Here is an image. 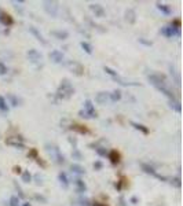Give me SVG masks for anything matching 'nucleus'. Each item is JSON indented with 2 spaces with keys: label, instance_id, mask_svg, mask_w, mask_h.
I'll use <instances>...</instances> for the list:
<instances>
[{
  "label": "nucleus",
  "instance_id": "37",
  "mask_svg": "<svg viewBox=\"0 0 183 206\" xmlns=\"http://www.w3.org/2000/svg\"><path fill=\"white\" fill-rule=\"evenodd\" d=\"M29 157H33V158L37 159V151L35 150V148H32L31 151H29Z\"/></svg>",
  "mask_w": 183,
  "mask_h": 206
},
{
  "label": "nucleus",
  "instance_id": "32",
  "mask_svg": "<svg viewBox=\"0 0 183 206\" xmlns=\"http://www.w3.org/2000/svg\"><path fill=\"white\" fill-rule=\"evenodd\" d=\"M10 206H19V199H18V196H11Z\"/></svg>",
  "mask_w": 183,
  "mask_h": 206
},
{
  "label": "nucleus",
  "instance_id": "18",
  "mask_svg": "<svg viewBox=\"0 0 183 206\" xmlns=\"http://www.w3.org/2000/svg\"><path fill=\"white\" fill-rule=\"evenodd\" d=\"M74 185H76V190H77V192H80V194L87 190V185H85V183H84L81 179H76V180H74Z\"/></svg>",
  "mask_w": 183,
  "mask_h": 206
},
{
  "label": "nucleus",
  "instance_id": "16",
  "mask_svg": "<svg viewBox=\"0 0 183 206\" xmlns=\"http://www.w3.org/2000/svg\"><path fill=\"white\" fill-rule=\"evenodd\" d=\"M107 155H109L110 162H112L113 165H117L119 162H120V154L117 153V150H112Z\"/></svg>",
  "mask_w": 183,
  "mask_h": 206
},
{
  "label": "nucleus",
  "instance_id": "5",
  "mask_svg": "<svg viewBox=\"0 0 183 206\" xmlns=\"http://www.w3.org/2000/svg\"><path fill=\"white\" fill-rule=\"evenodd\" d=\"M58 8H59V6L55 1H44V10H46V12H47L48 15L57 17Z\"/></svg>",
  "mask_w": 183,
  "mask_h": 206
},
{
  "label": "nucleus",
  "instance_id": "35",
  "mask_svg": "<svg viewBox=\"0 0 183 206\" xmlns=\"http://www.w3.org/2000/svg\"><path fill=\"white\" fill-rule=\"evenodd\" d=\"M6 73H7V66L3 62H0V76H3Z\"/></svg>",
  "mask_w": 183,
  "mask_h": 206
},
{
  "label": "nucleus",
  "instance_id": "24",
  "mask_svg": "<svg viewBox=\"0 0 183 206\" xmlns=\"http://www.w3.org/2000/svg\"><path fill=\"white\" fill-rule=\"evenodd\" d=\"M72 129H73V131H77V132H80V133H88L89 132L88 128H85L84 125H80V124H73V125H72Z\"/></svg>",
  "mask_w": 183,
  "mask_h": 206
},
{
  "label": "nucleus",
  "instance_id": "22",
  "mask_svg": "<svg viewBox=\"0 0 183 206\" xmlns=\"http://www.w3.org/2000/svg\"><path fill=\"white\" fill-rule=\"evenodd\" d=\"M131 125L135 128V129L141 131L142 133H145V135H147V133H149V129H147L145 125H142V124H138V122H134V121H132V122H131Z\"/></svg>",
  "mask_w": 183,
  "mask_h": 206
},
{
  "label": "nucleus",
  "instance_id": "31",
  "mask_svg": "<svg viewBox=\"0 0 183 206\" xmlns=\"http://www.w3.org/2000/svg\"><path fill=\"white\" fill-rule=\"evenodd\" d=\"M0 110H3V111L8 110V107H7V103H6L4 98H1V96H0Z\"/></svg>",
  "mask_w": 183,
  "mask_h": 206
},
{
  "label": "nucleus",
  "instance_id": "36",
  "mask_svg": "<svg viewBox=\"0 0 183 206\" xmlns=\"http://www.w3.org/2000/svg\"><path fill=\"white\" fill-rule=\"evenodd\" d=\"M72 157H73V158H77V159H81V158H83V155L78 153L77 150H73V153H72Z\"/></svg>",
  "mask_w": 183,
  "mask_h": 206
},
{
  "label": "nucleus",
  "instance_id": "1",
  "mask_svg": "<svg viewBox=\"0 0 183 206\" xmlns=\"http://www.w3.org/2000/svg\"><path fill=\"white\" fill-rule=\"evenodd\" d=\"M149 81H150L158 91H161L164 95H167L168 98H171V99L175 98V96H173V92L168 88L167 79H165L164 76H160V74H150V76H149Z\"/></svg>",
  "mask_w": 183,
  "mask_h": 206
},
{
  "label": "nucleus",
  "instance_id": "19",
  "mask_svg": "<svg viewBox=\"0 0 183 206\" xmlns=\"http://www.w3.org/2000/svg\"><path fill=\"white\" fill-rule=\"evenodd\" d=\"M58 179H59V183L62 184L63 188H68L69 180H68V177H66V173H65V172H61V173L58 174Z\"/></svg>",
  "mask_w": 183,
  "mask_h": 206
},
{
  "label": "nucleus",
  "instance_id": "10",
  "mask_svg": "<svg viewBox=\"0 0 183 206\" xmlns=\"http://www.w3.org/2000/svg\"><path fill=\"white\" fill-rule=\"evenodd\" d=\"M6 143L10 146H14L15 148H24L22 137H8V139H6Z\"/></svg>",
  "mask_w": 183,
  "mask_h": 206
},
{
  "label": "nucleus",
  "instance_id": "8",
  "mask_svg": "<svg viewBox=\"0 0 183 206\" xmlns=\"http://www.w3.org/2000/svg\"><path fill=\"white\" fill-rule=\"evenodd\" d=\"M161 34L165 37H173V36H176V34H180V30H176V29H173L169 25V26L161 28Z\"/></svg>",
  "mask_w": 183,
  "mask_h": 206
},
{
  "label": "nucleus",
  "instance_id": "14",
  "mask_svg": "<svg viewBox=\"0 0 183 206\" xmlns=\"http://www.w3.org/2000/svg\"><path fill=\"white\" fill-rule=\"evenodd\" d=\"M95 101H96V103H99V105H106V102L109 101V94L107 92H99V94H96V96H95Z\"/></svg>",
  "mask_w": 183,
  "mask_h": 206
},
{
  "label": "nucleus",
  "instance_id": "28",
  "mask_svg": "<svg viewBox=\"0 0 183 206\" xmlns=\"http://www.w3.org/2000/svg\"><path fill=\"white\" fill-rule=\"evenodd\" d=\"M22 180H24L25 183H29V181H32V174L29 173V170H25V172L22 173Z\"/></svg>",
  "mask_w": 183,
  "mask_h": 206
},
{
  "label": "nucleus",
  "instance_id": "26",
  "mask_svg": "<svg viewBox=\"0 0 183 206\" xmlns=\"http://www.w3.org/2000/svg\"><path fill=\"white\" fill-rule=\"evenodd\" d=\"M169 106L172 107L175 111H178V113H180L182 111V106H180V103H179V101H175V99H171V102H169Z\"/></svg>",
  "mask_w": 183,
  "mask_h": 206
},
{
  "label": "nucleus",
  "instance_id": "30",
  "mask_svg": "<svg viewBox=\"0 0 183 206\" xmlns=\"http://www.w3.org/2000/svg\"><path fill=\"white\" fill-rule=\"evenodd\" d=\"M103 70H105V72H106V73H107V74H109V76H112V77H113V79H114L116 76H117V72H114V70H113V69L107 68V66H105V68H103Z\"/></svg>",
  "mask_w": 183,
  "mask_h": 206
},
{
  "label": "nucleus",
  "instance_id": "45",
  "mask_svg": "<svg viewBox=\"0 0 183 206\" xmlns=\"http://www.w3.org/2000/svg\"><path fill=\"white\" fill-rule=\"evenodd\" d=\"M0 14H1V11H0Z\"/></svg>",
  "mask_w": 183,
  "mask_h": 206
},
{
  "label": "nucleus",
  "instance_id": "42",
  "mask_svg": "<svg viewBox=\"0 0 183 206\" xmlns=\"http://www.w3.org/2000/svg\"><path fill=\"white\" fill-rule=\"evenodd\" d=\"M14 172H15V173H19V172H21V168H19V166H15V168H14Z\"/></svg>",
  "mask_w": 183,
  "mask_h": 206
},
{
  "label": "nucleus",
  "instance_id": "23",
  "mask_svg": "<svg viewBox=\"0 0 183 206\" xmlns=\"http://www.w3.org/2000/svg\"><path fill=\"white\" fill-rule=\"evenodd\" d=\"M125 19L128 22H130V23H134V22H135V11L134 10H127L125 11Z\"/></svg>",
  "mask_w": 183,
  "mask_h": 206
},
{
  "label": "nucleus",
  "instance_id": "27",
  "mask_svg": "<svg viewBox=\"0 0 183 206\" xmlns=\"http://www.w3.org/2000/svg\"><path fill=\"white\" fill-rule=\"evenodd\" d=\"M81 48H83L84 51L87 54H92V47L89 45L88 43H85V41H81Z\"/></svg>",
  "mask_w": 183,
  "mask_h": 206
},
{
  "label": "nucleus",
  "instance_id": "13",
  "mask_svg": "<svg viewBox=\"0 0 183 206\" xmlns=\"http://www.w3.org/2000/svg\"><path fill=\"white\" fill-rule=\"evenodd\" d=\"M84 107H85V113L88 114L89 118H95V117H96V111H95L94 105H92V102L91 101H85Z\"/></svg>",
  "mask_w": 183,
  "mask_h": 206
},
{
  "label": "nucleus",
  "instance_id": "2",
  "mask_svg": "<svg viewBox=\"0 0 183 206\" xmlns=\"http://www.w3.org/2000/svg\"><path fill=\"white\" fill-rule=\"evenodd\" d=\"M73 94H74V90L72 87V84L69 83L68 80H63L62 84L59 85V88L57 91V96L61 98V99H69Z\"/></svg>",
  "mask_w": 183,
  "mask_h": 206
},
{
  "label": "nucleus",
  "instance_id": "3",
  "mask_svg": "<svg viewBox=\"0 0 183 206\" xmlns=\"http://www.w3.org/2000/svg\"><path fill=\"white\" fill-rule=\"evenodd\" d=\"M46 147H47L48 153L55 158V162H57V164H63V162H65V158H63L62 154L59 153V148L58 147H55V146H50V144H46Z\"/></svg>",
  "mask_w": 183,
  "mask_h": 206
},
{
  "label": "nucleus",
  "instance_id": "38",
  "mask_svg": "<svg viewBox=\"0 0 183 206\" xmlns=\"http://www.w3.org/2000/svg\"><path fill=\"white\" fill-rule=\"evenodd\" d=\"M35 177H36V180H37V184H43V177L40 176V174L37 173L36 176H35Z\"/></svg>",
  "mask_w": 183,
  "mask_h": 206
},
{
  "label": "nucleus",
  "instance_id": "25",
  "mask_svg": "<svg viewBox=\"0 0 183 206\" xmlns=\"http://www.w3.org/2000/svg\"><path fill=\"white\" fill-rule=\"evenodd\" d=\"M109 98H110V101H112V102H117V101H120V99H121V92H120L119 90L113 91L112 94H109Z\"/></svg>",
  "mask_w": 183,
  "mask_h": 206
},
{
  "label": "nucleus",
  "instance_id": "4",
  "mask_svg": "<svg viewBox=\"0 0 183 206\" xmlns=\"http://www.w3.org/2000/svg\"><path fill=\"white\" fill-rule=\"evenodd\" d=\"M66 66H68L72 72H73L76 76H83L84 74V68L81 63H78L76 61H68L66 62Z\"/></svg>",
  "mask_w": 183,
  "mask_h": 206
},
{
  "label": "nucleus",
  "instance_id": "11",
  "mask_svg": "<svg viewBox=\"0 0 183 206\" xmlns=\"http://www.w3.org/2000/svg\"><path fill=\"white\" fill-rule=\"evenodd\" d=\"M89 10L94 12L95 17H99V18H102V17L106 15V12H105L103 7H102L101 4H89Z\"/></svg>",
  "mask_w": 183,
  "mask_h": 206
},
{
  "label": "nucleus",
  "instance_id": "20",
  "mask_svg": "<svg viewBox=\"0 0 183 206\" xmlns=\"http://www.w3.org/2000/svg\"><path fill=\"white\" fill-rule=\"evenodd\" d=\"M157 8L161 11V12H164V14H167V15H169L171 12H172V10H171V7L168 4H162V3H157Z\"/></svg>",
  "mask_w": 183,
  "mask_h": 206
},
{
  "label": "nucleus",
  "instance_id": "44",
  "mask_svg": "<svg viewBox=\"0 0 183 206\" xmlns=\"http://www.w3.org/2000/svg\"><path fill=\"white\" fill-rule=\"evenodd\" d=\"M24 206H31V203H25V205H24Z\"/></svg>",
  "mask_w": 183,
  "mask_h": 206
},
{
  "label": "nucleus",
  "instance_id": "17",
  "mask_svg": "<svg viewBox=\"0 0 183 206\" xmlns=\"http://www.w3.org/2000/svg\"><path fill=\"white\" fill-rule=\"evenodd\" d=\"M51 34L55 36L57 39H59V40H66L69 37V33L66 32V30H52Z\"/></svg>",
  "mask_w": 183,
  "mask_h": 206
},
{
  "label": "nucleus",
  "instance_id": "9",
  "mask_svg": "<svg viewBox=\"0 0 183 206\" xmlns=\"http://www.w3.org/2000/svg\"><path fill=\"white\" fill-rule=\"evenodd\" d=\"M142 169H143V172H145V173L152 174V176H154V177H157V179H160V180H168L167 177H164V176H160V174H157V173H156V170L153 169L150 165L142 164Z\"/></svg>",
  "mask_w": 183,
  "mask_h": 206
},
{
  "label": "nucleus",
  "instance_id": "12",
  "mask_svg": "<svg viewBox=\"0 0 183 206\" xmlns=\"http://www.w3.org/2000/svg\"><path fill=\"white\" fill-rule=\"evenodd\" d=\"M0 22L6 25V26H11L12 23H14V19H12V17L10 14H7L4 11H1V14H0Z\"/></svg>",
  "mask_w": 183,
  "mask_h": 206
},
{
  "label": "nucleus",
  "instance_id": "6",
  "mask_svg": "<svg viewBox=\"0 0 183 206\" xmlns=\"http://www.w3.org/2000/svg\"><path fill=\"white\" fill-rule=\"evenodd\" d=\"M26 55H28V59L31 61L32 63H39V62H42V59H43L42 54L39 52L37 50H29Z\"/></svg>",
  "mask_w": 183,
  "mask_h": 206
},
{
  "label": "nucleus",
  "instance_id": "41",
  "mask_svg": "<svg viewBox=\"0 0 183 206\" xmlns=\"http://www.w3.org/2000/svg\"><path fill=\"white\" fill-rule=\"evenodd\" d=\"M94 168H95V169H101V168H102V164H101V162H95Z\"/></svg>",
  "mask_w": 183,
  "mask_h": 206
},
{
  "label": "nucleus",
  "instance_id": "29",
  "mask_svg": "<svg viewBox=\"0 0 183 206\" xmlns=\"http://www.w3.org/2000/svg\"><path fill=\"white\" fill-rule=\"evenodd\" d=\"M7 98L10 99V102H11V105H12V106H18V98H17L15 95L8 94V95H7Z\"/></svg>",
  "mask_w": 183,
  "mask_h": 206
},
{
  "label": "nucleus",
  "instance_id": "15",
  "mask_svg": "<svg viewBox=\"0 0 183 206\" xmlns=\"http://www.w3.org/2000/svg\"><path fill=\"white\" fill-rule=\"evenodd\" d=\"M29 32H31L32 34H33V36L36 37V39H37V40H39L40 43H42V44H47V41L44 40V37H43V34H42L40 32H39V30H37V28L31 26V28H29Z\"/></svg>",
  "mask_w": 183,
  "mask_h": 206
},
{
  "label": "nucleus",
  "instance_id": "21",
  "mask_svg": "<svg viewBox=\"0 0 183 206\" xmlns=\"http://www.w3.org/2000/svg\"><path fill=\"white\" fill-rule=\"evenodd\" d=\"M70 170H72L73 173H77V174H84V173H85V169H84L83 166L77 165V164L70 165Z\"/></svg>",
  "mask_w": 183,
  "mask_h": 206
},
{
  "label": "nucleus",
  "instance_id": "34",
  "mask_svg": "<svg viewBox=\"0 0 183 206\" xmlns=\"http://www.w3.org/2000/svg\"><path fill=\"white\" fill-rule=\"evenodd\" d=\"M96 153L99 154L101 157H106V155H107V151H106V148H103V147L96 148Z\"/></svg>",
  "mask_w": 183,
  "mask_h": 206
},
{
  "label": "nucleus",
  "instance_id": "33",
  "mask_svg": "<svg viewBox=\"0 0 183 206\" xmlns=\"http://www.w3.org/2000/svg\"><path fill=\"white\" fill-rule=\"evenodd\" d=\"M171 184H173L175 187H180L182 183H180V179H179V177H173V179H171Z\"/></svg>",
  "mask_w": 183,
  "mask_h": 206
},
{
  "label": "nucleus",
  "instance_id": "40",
  "mask_svg": "<svg viewBox=\"0 0 183 206\" xmlns=\"http://www.w3.org/2000/svg\"><path fill=\"white\" fill-rule=\"evenodd\" d=\"M139 41L143 43V44H146V45H152V41H146L145 39H139Z\"/></svg>",
  "mask_w": 183,
  "mask_h": 206
},
{
  "label": "nucleus",
  "instance_id": "39",
  "mask_svg": "<svg viewBox=\"0 0 183 206\" xmlns=\"http://www.w3.org/2000/svg\"><path fill=\"white\" fill-rule=\"evenodd\" d=\"M78 114H80L81 117H84V118H89V117H88V114L85 113V110H80V113H78Z\"/></svg>",
  "mask_w": 183,
  "mask_h": 206
},
{
  "label": "nucleus",
  "instance_id": "7",
  "mask_svg": "<svg viewBox=\"0 0 183 206\" xmlns=\"http://www.w3.org/2000/svg\"><path fill=\"white\" fill-rule=\"evenodd\" d=\"M50 59H51L54 63H62L65 56H63V54L61 51H58V50H54L50 52Z\"/></svg>",
  "mask_w": 183,
  "mask_h": 206
},
{
  "label": "nucleus",
  "instance_id": "43",
  "mask_svg": "<svg viewBox=\"0 0 183 206\" xmlns=\"http://www.w3.org/2000/svg\"><path fill=\"white\" fill-rule=\"evenodd\" d=\"M94 206H106V205H103V203H99V202H95Z\"/></svg>",
  "mask_w": 183,
  "mask_h": 206
}]
</instances>
